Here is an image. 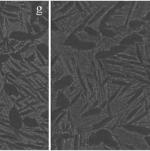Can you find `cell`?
Wrapping results in <instances>:
<instances>
[{"instance_id":"1","label":"cell","mask_w":150,"mask_h":151,"mask_svg":"<svg viewBox=\"0 0 150 151\" xmlns=\"http://www.w3.org/2000/svg\"><path fill=\"white\" fill-rule=\"evenodd\" d=\"M128 21L143 20L150 12V2H135L133 3Z\"/></svg>"},{"instance_id":"2","label":"cell","mask_w":150,"mask_h":151,"mask_svg":"<svg viewBox=\"0 0 150 151\" xmlns=\"http://www.w3.org/2000/svg\"><path fill=\"white\" fill-rule=\"evenodd\" d=\"M136 31L133 30L129 25H127L125 27H123L118 32V34L115 35L113 39L116 42V43L118 44L120 42L121 40H122L123 39L130 36V35L133 34L134 32H135Z\"/></svg>"}]
</instances>
